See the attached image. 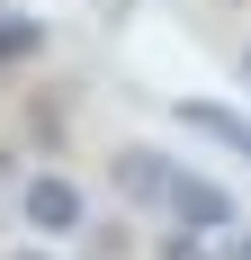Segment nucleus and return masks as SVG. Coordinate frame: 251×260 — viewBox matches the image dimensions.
Listing matches in <instances>:
<instances>
[{"label":"nucleus","instance_id":"f257e3e1","mask_svg":"<svg viewBox=\"0 0 251 260\" xmlns=\"http://www.w3.org/2000/svg\"><path fill=\"white\" fill-rule=\"evenodd\" d=\"M18 215L27 224H36V234H81V224H90V198H81V180H63V171H36V180L18 188Z\"/></svg>","mask_w":251,"mask_h":260},{"label":"nucleus","instance_id":"f03ea898","mask_svg":"<svg viewBox=\"0 0 251 260\" xmlns=\"http://www.w3.org/2000/svg\"><path fill=\"white\" fill-rule=\"evenodd\" d=\"M162 207L179 215V234H233V188H225V180H206V171H179Z\"/></svg>","mask_w":251,"mask_h":260},{"label":"nucleus","instance_id":"7ed1b4c3","mask_svg":"<svg viewBox=\"0 0 251 260\" xmlns=\"http://www.w3.org/2000/svg\"><path fill=\"white\" fill-rule=\"evenodd\" d=\"M171 180H179L171 153H152V144H125V153H117V188H125V207H162V198H171Z\"/></svg>","mask_w":251,"mask_h":260},{"label":"nucleus","instance_id":"20e7f679","mask_svg":"<svg viewBox=\"0 0 251 260\" xmlns=\"http://www.w3.org/2000/svg\"><path fill=\"white\" fill-rule=\"evenodd\" d=\"M179 117H189V126H198L206 144H225L233 161H251V117H242V108H225V99H189Z\"/></svg>","mask_w":251,"mask_h":260},{"label":"nucleus","instance_id":"39448f33","mask_svg":"<svg viewBox=\"0 0 251 260\" xmlns=\"http://www.w3.org/2000/svg\"><path fill=\"white\" fill-rule=\"evenodd\" d=\"M36 45H45V27H36V18H0V72H9V63H27Z\"/></svg>","mask_w":251,"mask_h":260},{"label":"nucleus","instance_id":"423d86ee","mask_svg":"<svg viewBox=\"0 0 251 260\" xmlns=\"http://www.w3.org/2000/svg\"><path fill=\"white\" fill-rule=\"evenodd\" d=\"M152 260H215V251H206V234H171V242H162Z\"/></svg>","mask_w":251,"mask_h":260},{"label":"nucleus","instance_id":"0eeeda50","mask_svg":"<svg viewBox=\"0 0 251 260\" xmlns=\"http://www.w3.org/2000/svg\"><path fill=\"white\" fill-rule=\"evenodd\" d=\"M215 260H251V234L233 224V234H215Z\"/></svg>","mask_w":251,"mask_h":260},{"label":"nucleus","instance_id":"6e6552de","mask_svg":"<svg viewBox=\"0 0 251 260\" xmlns=\"http://www.w3.org/2000/svg\"><path fill=\"white\" fill-rule=\"evenodd\" d=\"M9 260H63V251H45V242H27V251H9Z\"/></svg>","mask_w":251,"mask_h":260}]
</instances>
